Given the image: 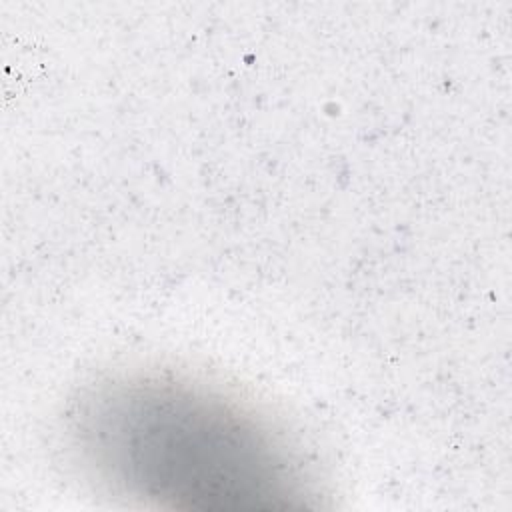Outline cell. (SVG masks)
Returning a JSON list of instances; mask_svg holds the SVG:
<instances>
[{"label": "cell", "mask_w": 512, "mask_h": 512, "mask_svg": "<svg viewBox=\"0 0 512 512\" xmlns=\"http://www.w3.org/2000/svg\"><path fill=\"white\" fill-rule=\"evenodd\" d=\"M82 464L120 496L178 510H272L308 496L302 464L250 408L186 378L136 374L82 392Z\"/></svg>", "instance_id": "1"}]
</instances>
